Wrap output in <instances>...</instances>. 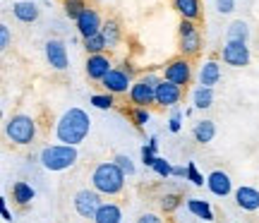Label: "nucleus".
I'll use <instances>...</instances> for the list:
<instances>
[{"label": "nucleus", "mask_w": 259, "mask_h": 223, "mask_svg": "<svg viewBox=\"0 0 259 223\" xmlns=\"http://www.w3.org/2000/svg\"><path fill=\"white\" fill-rule=\"evenodd\" d=\"M92 130V118L82 111V108H70L63 113V118L56 125V137L60 144L67 147H77L87 140V135Z\"/></svg>", "instance_id": "1"}, {"label": "nucleus", "mask_w": 259, "mask_h": 223, "mask_svg": "<svg viewBox=\"0 0 259 223\" xmlns=\"http://www.w3.org/2000/svg\"><path fill=\"white\" fill-rule=\"evenodd\" d=\"M92 185L99 195H118L125 187V173L120 170V166L115 161H106V163H99L92 173Z\"/></svg>", "instance_id": "2"}, {"label": "nucleus", "mask_w": 259, "mask_h": 223, "mask_svg": "<svg viewBox=\"0 0 259 223\" xmlns=\"http://www.w3.org/2000/svg\"><path fill=\"white\" fill-rule=\"evenodd\" d=\"M77 147H67V144H51L41 151V166L51 170V173H58V170H67L77 163Z\"/></svg>", "instance_id": "3"}, {"label": "nucleus", "mask_w": 259, "mask_h": 223, "mask_svg": "<svg viewBox=\"0 0 259 223\" xmlns=\"http://www.w3.org/2000/svg\"><path fill=\"white\" fill-rule=\"evenodd\" d=\"M5 135L12 144L27 147L36 140V120L31 115H12L5 125Z\"/></svg>", "instance_id": "4"}, {"label": "nucleus", "mask_w": 259, "mask_h": 223, "mask_svg": "<svg viewBox=\"0 0 259 223\" xmlns=\"http://www.w3.org/2000/svg\"><path fill=\"white\" fill-rule=\"evenodd\" d=\"M156 74H144L137 82H132L130 89V101L135 103V108H149L151 103H156V86H158Z\"/></svg>", "instance_id": "5"}, {"label": "nucleus", "mask_w": 259, "mask_h": 223, "mask_svg": "<svg viewBox=\"0 0 259 223\" xmlns=\"http://www.w3.org/2000/svg\"><path fill=\"white\" fill-rule=\"evenodd\" d=\"M178 38H180V53H183V58H192L202 51V36H199V29L194 27V22L183 19L180 27H178Z\"/></svg>", "instance_id": "6"}, {"label": "nucleus", "mask_w": 259, "mask_h": 223, "mask_svg": "<svg viewBox=\"0 0 259 223\" xmlns=\"http://www.w3.org/2000/svg\"><path fill=\"white\" fill-rule=\"evenodd\" d=\"M74 204V211L82 216V218H94L96 216V211L101 209V195L96 192V190H79L77 195H74L72 199Z\"/></svg>", "instance_id": "7"}, {"label": "nucleus", "mask_w": 259, "mask_h": 223, "mask_svg": "<svg viewBox=\"0 0 259 223\" xmlns=\"http://www.w3.org/2000/svg\"><path fill=\"white\" fill-rule=\"evenodd\" d=\"M223 63L231 67H245L250 63V48L245 41H228L221 51Z\"/></svg>", "instance_id": "8"}, {"label": "nucleus", "mask_w": 259, "mask_h": 223, "mask_svg": "<svg viewBox=\"0 0 259 223\" xmlns=\"http://www.w3.org/2000/svg\"><path fill=\"white\" fill-rule=\"evenodd\" d=\"M190 77H192V65H190L187 58H176V60H170L166 65L163 79H168V82L178 84V86H185V84H190Z\"/></svg>", "instance_id": "9"}, {"label": "nucleus", "mask_w": 259, "mask_h": 223, "mask_svg": "<svg viewBox=\"0 0 259 223\" xmlns=\"http://www.w3.org/2000/svg\"><path fill=\"white\" fill-rule=\"evenodd\" d=\"M44 51H46V60L48 65L53 67V70H67L70 67V60H67V48H65V43L60 41V38H48L46 46H44Z\"/></svg>", "instance_id": "10"}, {"label": "nucleus", "mask_w": 259, "mask_h": 223, "mask_svg": "<svg viewBox=\"0 0 259 223\" xmlns=\"http://www.w3.org/2000/svg\"><path fill=\"white\" fill-rule=\"evenodd\" d=\"M77 24V31H79V36L82 38H89V36H96V34H101L103 29V22H101V15L96 12L94 8H87L79 15V19L74 22Z\"/></svg>", "instance_id": "11"}, {"label": "nucleus", "mask_w": 259, "mask_h": 223, "mask_svg": "<svg viewBox=\"0 0 259 223\" xmlns=\"http://www.w3.org/2000/svg\"><path fill=\"white\" fill-rule=\"evenodd\" d=\"M183 99V86L168 82V79H161L156 86V106L161 108H176V103Z\"/></svg>", "instance_id": "12"}, {"label": "nucleus", "mask_w": 259, "mask_h": 223, "mask_svg": "<svg viewBox=\"0 0 259 223\" xmlns=\"http://www.w3.org/2000/svg\"><path fill=\"white\" fill-rule=\"evenodd\" d=\"M103 89L108 94H127L130 89H132V82H130V72L127 70H120V67H113L111 72H108V77L103 79Z\"/></svg>", "instance_id": "13"}, {"label": "nucleus", "mask_w": 259, "mask_h": 223, "mask_svg": "<svg viewBox=\"0 0 259 223\" xmlns=\"http://www.w3.org/2000/svg\"><path fill=\"white\" fill-rule=\"evenodd\" d=\"M111 70H113V63H111V58L108 56L99 53V56L87 58V77L94 79V82H103V79L108 77Z\"/></svg>", "instance_id": "14"}, {"label": "nucleus", "mask_w": 259, "mask_h": 223, "mask_svg": "<svg viewBox=\"0 0 259 223\" xmlns=\"http://www.w3.org/2000/svg\"><path fill=\"white\" fill-rule=\"evenodd\" d=\"M206 187H209V192L216 197H228L233 192V180L228 173L213 170V173H209V177H206Z\"/></svg>", "instance_id": "15"}, {"label": "nucleus", "mask_w": 259, "mask_h": 223, "mask_svg": "<svg viewBox=\"0 0 259 223\" xmlns=\"http://www.w3.org/2000/svg\"><path fill=\"white\" fill-rule=\"evenodd\" d=\"M235 204L242 211H257L259 209V190L254 187H238L235 190Z\"/></svg>", "instance_id": "16"}, {"label": "nucleus", "mask_w": 259, "mask_h": 223, "mask_svg": "<svg viewBox=\"0 0 259 223\" xmlns=\"http://www.w3.org/2000/svg\"><path fill=\"white\" fill-rule=\"evenodd\" d=\"M221 79V65L216 60H206L202 67H199V86H209L213 89V84H219Z\"/></svg>", "instance_id": "17"}, {"label": "nucleus", "mask_w": 259, "mask_h": 223, "mask_svg": "<svg viewBox=\"0 0 259 223\" xmlns=\"http://www.w3.org/2000/svg\"><path fill=\"white\" fill-rule=\"evenodd\" d=\"M12 15H15L19 22L31 24V22L38 19V8H36V3H31V0H19V3L12 5Z\"/></svg>", "instance_id": "18"}, {"label": "nucleus", "mask_w": 259, "mask_h": 223, "mask_svg": "<svg viewBox=\"0 0 259 223\" xmlns=\"http://www.w3.org/2000/svg\"><path fill=\"white\" fill-rule=\"evenodd\" d=\"M94 223H122V211L113 202H103L101 209L94 216Z\"/></svg>", "instance_id": "19"}, {"label": "nucleus", "mask_w": 259, "mask_h": 223, "mask_svg": "<svg viewBox=\"0 0 259 223\" xmlns=\"http://www.w3.org/2000/svg\"><path fill=\"white\" fill-rule=\"evenodd\" d=\"M173 8L187 22H194V19L199 17V12H202L199 10V0H173Z\"/></svg>", "instance_id": "20"}, {"label": "nucleus", "mask_w": 259, "mask_h": 223, "mask_svg": "<svg viewBox=\"0 0 259 223\" xmlns=\"http://www.w3.org/2000/svg\"><path fill=\"white\" fill-rule=\"evenodd\" d=\"M192 137H194V142H199V144H209V142L216 137V125H213L211 120H199L194 125Z\"/></svg>", "instance_id": "21"}, {"label": "nucleus", "mask_w": 259, "mask_h": 223, "mask_svg": "<svg viewBox=\"0 0 259 223\" xmlns=\"http://www.w3.org/2000/svg\"><path fill=\"white\" fill-rule=\"evenodd\" d=\"M36 197V192H34V187L29 185V183H24V180H17L15 185H12V199L17 202V204L27 206L31 199Z\"/></svg>", "instance_id": "22"}, {"label": "nucleus", "mask_w": 259, "mask_h": 223, "mask_svg": "<svg viewBox=\"0 0 259 223\" xmlns=\"http://www.w3.org/2000/svg\"><path fill=\"white\" fill-rule=\"evenodd\" d=\"M187 209H190V214H194L197 218H202V221H206V223L213 221V209L204 199H187Z\"/></svg>", "instance_id": "23"}, {"label": "nucleus", "mask_w": 259, "mask_h": 223, "mask_svg": "<svg viewBox=\"0 0 259 223\" xmlns=\"http://www.w3.org/2000/svg\"><path fill=\"white\" fill-rule=\"evenodd\" d=\"M192 103H194V108H199V111L211 108L213 106V89H209V86H197L192 94Z\"/></svg>", "instance_id": "24"}, {"label": "nucleus", "mask_w": 259, "mask_h": 223, "mask_svg": "<svg viewBox=\"0 0 259 223\" xmlns=\"http://www.w3.org/2000/svg\"><path fill=\"white\" fill-rule=\"evenodd\" d=\"M84 48H87L89 56H99V53H103L106 48H111V46H108V41H106L103 34H96V36L84 38Z\"/></svg>", "instance_id": "25"}, {"label": "nucleus", "mask_w": 259, "mask_h": 223, "mask_svg": "<svg viewBox=\"0 0 259 223\" xmlns=\"http://www.w3.org/2000/svg\"><path fill=\"white\" fill-rule=\"evenodd\" d=\"M101 34L106 36L108 46H115V43L120 41V27H118V22H115V19H106V22H103Z\"/></svg>", "instance_id": "26"}, {"label": "nucleus", "mask_w": 259, "mask_h": 223, "mask_svg": "<svg viewBox=\"0 0 259 223\" xmlns=\"http://www.w3.org/2000/svg\"><path fill=\"white\" fill-rule=\"evenodd\" d=\"M247 34H250V29H247V24L242 19L233 22L231 27H228V41H245L247 43Z\"/></svg>", "instance_id": "27"}, {"label": "nucleus", "mask_w": 259, "mask_h": 223, "mask_svg": "<svg viewBox=\"0 0 259 223\" xmlns=\"http://www.w3.org/2000/svg\"><path fill=\"white\" fill-rule=\"evenodd\" d=\"M87 8H89V5H87L84 0H65V3H63L65 15H67L70 19H74V22L79 19V15H82V12H84Z\"/></svg>", "instance_id": "28"}, {"label": "nucleus", "mask_w": 259, "mask_h": 223, "mask_svg": "<svg viewBox=\"0 0 259 223\" xmlns=\"http://www.w3.org/2000/svg\"><path fill=\"white\" fill-rule=\"evenodd\" d=\"M113 94H94L92 96V106L94 108H101V111H108V108H113Z\"/></svg>", "instance_id": "29"}, {"label": "nucleus", "mask_w": 259, "mask_h": 223, "mask_svg": "<svg viewBox=\"0 0 259 223\" xmlns=\"http://www.w3.org/2000/svg\"><path fill=\"white\" fill-rule=\"evenodd\" d=\"M130 115H132V122H135L137 127H144V125L151 120V113H149V108H135Z\"/></svg>", "instance_id": "30"}, {"label": "nucleus", "mask_w": 259, "mask_h": 223, "mask_svg": "<svg viewBox=\"0 0 259 223\" xmlns=\"http://www.w3.org/2000/svg\"><path fill=\"white\" fill-rule=\"evenodd\" d=\"M187 180H190L192 185H197V187H202L204 183H206V180H204V175L199 173V170H197V166H194L192 161L187 163Z\"/></svg>", "instance_id": "31"}, {"label": "nucleus", "mask_w": 259, "mask_h": 223, "mask_svg": "<svg viewBox=\"0 0 259 223\" xmlns=\"http://www.w3.org/2000/svg\"><path fill=\"white\" fill-rule=\"evenodd\" d=\"M154 170H156L161 177H170L173 175V166L168 163L166 158H161V156H156V163H154Z\"/></svg>", "instance_id": "32"}, {"label": "nucleus", "mask_w": 259, "mask_h": 223, "mask_svg": "<svg viewBox=\"0 0 259 223\" xmlns=\"http://www.w3.org/2000/svg\"><path fill=\"white\" fill-rule=\"evenodd\" d=\"M113 161L120 166V170L125 173V175H132V173H135V163L130 161V156H125V154H118V156L113 158Z\"/></svg>", "instance_id": "33"}, {"label": "nucleus", "mask_w": 259, "mask_h": 223, "mask_svg": "<svg viewBox=\"0 0 259 223\" xmlns=\"http://www.w3.org/2000/svg\"><path fill=\"white\" fill-rule=\"evenodd\" d=\"M178 206H180V197H178V195H166L163 199H161V209H163L166 214L176 211Z\"/></svg>", "instance_id": "34"}, {"label": "nucleus", "mask_w": 259, "mask_h": 223, "mask_svg": "<svg viewBox=\"0 0 259 223\" xmlns=\"http://www.w3.org/2000/svg\"><path fill=\"white\" fill-rule=\"evenodd\" d=\"M142 163L149 168H154V163H156V151L151 147H147V144L142 147Z\"/></svg>", "instance_id": "35"}, {"label": "nucleus", "mask_w": 259, "mask_h": 223, "mask_svg": "<svg viewBox=\"0 0 259 223\" xmlns=\"http://www.w3.org/2000/svg\"><path fill=\"white\" fill-rule=\"evenodd\" d=\"M180 127H183V113L178 111V108H173V118L168 120V130H170V132H180Z\"/></svg>", "instance_id": "36"}, {"label": "nucleus", "mask_w": 259, "mask_h": 223, "mask_svg": "<svg viewBox=\"0 0 259 223\" xmlns=\"http://www.w3.org/2000/svg\"><path fill=\"white\" fill-rule=\"evenodd\" d=\"M10 41H12V36H10V27L8 24H0V48H3V51L10 48Z\"/></svg>", "instance_id": "37"}, {"label": "nucleus", "mask_w": 259, "mask_h": 223, "mask_svg": "<svg viewBox=\"0 0 259 223\" xmlns=\"http://www.w3.org/2000/svg\"><path fill=\"white\" fill-rule=\"evenodd\" d=\"M216 10L221 12V15H228L235 10V0H216Z\"/></svg>", "instance_id": "38"}, {"label": "nucleus", "mask_w": 259, "mask_h": 223, "mask_svg": "<svg viewBox=\"0 0 259 223\" xmlns=\"http://www.w3.org/2000/svg\"><path fill=\"white\" fill-rule=\"evenodd\" d=\"M137 223H163V218L156 216V214H142L137 218Z\"/></svg>", "instance_id": "39"}, {"label": "nucleus", "mask_w": 259, "mask_h": 223, "mask_svg": "<svg viewBox=\"0 0 259 223\" xmlns=\"http://www.w3.org/2000/svg\"><path fill=\"white\" fill-rule=\"evenodd\" d=\"M0 214H3V218H5V221H12V218H15V216L10 214L8 204H5V199H3V202H0Z\"/></svg>", "instance_id": "40"}, {"label": "nucleus", "mask_w": 259, "mask_h": 223, "mask_svg": "<svg viewBox=\"0 0 259 223\" xmlns=\"http://www.w3.org/2000/svg\"><path fill=\"white\" fill-rule=\"evenodd\" d=\"M173 175L176 177H185L187 175V166L183 168V166H173Z\"/></svg>", "instance_id": "41"}, {"label": "nucleus", "mask_w": 259, "mask_h": 223, "mask_svg": "<svg viewBox=\"0 0 259 223\" xmlns=\"http://www.w3.org/2000/svg\"><path fill=\"white\" fill-rule=\"evenodd\" d=\"M149 147L154 149V151H156V149H158V137H156V135H154V137L149 140Z\"/></svg>", "instance_id": "42"}]
</instances>
